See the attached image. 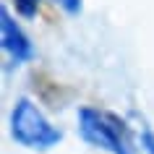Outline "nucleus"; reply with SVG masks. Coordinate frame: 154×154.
I'll list each match as a JSON object with an SVG mask.
<instances>
[{
    "label": "nucleus",
    "instance_id": "6",
    "mask_svg": "<svg viewBox=\"0 0 154 154\" xmlns=\"http://www.w3.org/2000/svg\"><path fill=\"white\" fill-rule=\"evenodd\" d=\"M141 149H144L146 154H154V131L149 128V125L141 128Z\"/></svg>",
    "mask_w": 154,
    "mask_h": 154
},
{
    "label": "nucleus",
    "instance_id": "2",
    "mask_svg": "<svg viewBox=\"0 0 154 154\" xmlns=\"http://www.w3.org/2000/svg\"><path fill=\"white\" fill-rule=\"evenodd\" d=\"M76 123H79V136L89 146L102 149L107 154H131L125 123L118 120L112 112H105L97 107H79Z\"/></svg>",
    "mask_w": 154,
    "mask_h": 154
},
{
    "label": "nucleus",
    "instance_id": "4",
    "mask_svg": "<svg viewBox=\"0 0 154 154\" xmlns=\"http://www.w3.org/2000/svg\"><path fill=\"white\" fill-rule=\"evenodd\" d=\"M39 3H42V0H13L16 13H18L21 18H26V21L37 18V13H39Z\"/></svg>",
    "mask_w": 154,
    "mask_h": 154
},
{
    "label": "nucleus",
    "instance_id": "5",
    "mask_svg": "<svg viewBox=\"0 0 154 154\" xmlns=\"http://www.w3.org/2000/svg\"><path fill=\"white\" fill-rule=\"evenodd\" d=\"M55 5H60L68 16H79V13H81V8H84L81 0H55Z\"/></svg>",
    "mask_w": 154,
    "mask_h": 154
},
{
    "label": "nucleus",
    "instance_id": "1",
    "mask_svg": "<svg viewBox=\"0 0 154 154\" xmlns=\"http://www.w3.org/2000/svg\"><path fill=\"white\" fill-rule=\"evenodd\" d=\"M11 136L13 141L26 149L47 152L63 141V131L47 120L39 105L29 97H18L11 110Z\"/></svg>",
    "mask_w": 154,
    "mask_h": 154
},
{
    "label": "nucleus",
    "instance_id": "3",
    "mask_svg": "<svg viewBox=\"0 0 154 154\" xmlns=\"http://www.w3.org/2000/svg\"><path fill=\"white\" fill-rule=\"evenodd\" d=\"M0 42H3V50L5 55L13 60L16 65H24L34 57V45L32 39L26 37V32L18 26V21L11 16L8 5L0 8Z\"/></svg>",
    "mask_w": 154,
    "mask_h": 154
}]
</instances>
